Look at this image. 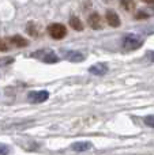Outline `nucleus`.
Wrapping results in <instances>:
<instances>
[{
	"instance_id": "nucleus-21",
	"label": "nucleus",
	"mask_w": 154,
	"mask_h": 155,
	"mask_svg": "<svg viewBox=\"0 0 154 155\" xmlns=\"http://www.w3.org/2000/svg\"><path fill=\"white\" fill-rule=\"evenodd\" d=\"M143 2H146V3H153V4H154V0H143Z\"/></svg>"
},
{
	"instance_id": "nucleus-6",
	"label": "nucleus",
	"mask_w": 154,
	"mask_h": 155,
	"mask_svg": "<svg viewBox=\"0 0 154 155\" xmlns=\"http://www.w3.org/2000/svg\"><path fill=\"white\" fill-rule=\"evenodd\" d=\"M89 72L93 74V75H97V76H102L108 72V65L105 63H97V64L92 65L89 68Z\"/></svg>"
},
{
	"instance_id": "nucleus-12",
	"label": "nucleus",
	"mask_w": 154,
	"mask_h": 155,
	"mask_svg": "<svg viewBox=\"0 0 154 155\" xmlns=\"http://www.w3.org/2000/svg\"><path fill=\"white\" fill-rule=\"evenodd\" d=\"M19 146H21L23 150H29V151H34V150H38V147H40V144L35 142H33V140H27V144L26 143H22V142H18Z\"/></svg>"
},
{
	"instance_id": "nucleus-7",
	"label": "nucleus",
	"mask_w": 154,
	"mask_h": 155,
	"mask_svg": "<svg viewBox=\"0 0 154 155\" xmlns=\"http://www.w3.org/2000/svg\"><path fill=\"white\" fill-rule=\"evenodd\" d=\"M105 18H106V22H108V25L109 26H112V27H117L120 25V19H119V15H117L115 11H112V10H108L106 11V15H105Z\"/></svg>"
},
{
	"instance_id": "nucleus-5",
	"label": "nucleus",
	"mask_w": 154,
	"mask_h": 155,
	"mask_svg": "<svg viewBox=\"0 0 154 155\" xmlns=\"http://www.w3.org/2000/svg\"><path fill=\"white\" fill-rule=\"evenodd\" d=\"M62 57L68 61H72V63H79V61H83L85 60V54L79 51H62Z\"/></svg>"
},
{
	"instance_id": "nucleus-19",
	"label": "nucleus",
	"mask_w": 154,
	"mask_h": 155,
	"mask_svg": "<svg viewBox=\"0 0 154 155\" xmlns=\"http://www.w3.org/2000/svg\"><path fill=\"white\" fill-rule=\"evenodd\" d=\"M135 18L136 19H146V18H149V15H147L146 12H143V11H139V12L136 14Z\"/></svg>"
},
{
	"instance_id": "nucleus-8",
	"label": "nucleus",
	"mask_w": 154,
	"mask_h": 155,
	"mask_svg": "<svg viewBox=\"0 0 154 155\" xmlns=\"http://www.w3.org/2000/svg\"><path fill=\"white\" fill-rule=\"evenodd\" d=\"M89 25L92 29L94 30H100L102 27V21H101V16L98 15L97 12H93L92 15L89 16Z\"/></svg>"
},
{
	"instance_id": "nucleus-13",
	"label": "nucleus",
	"mask_w": 154,
	"mask_h": 155,
	"mask_svg": "<svg viewBox=\"0 0 154 155\" xmlns=\"http://www.w3.org/2000/svg\"><path fill=\"white\" fill-rule=\"evenodd\" d=\"M120 4L126 11H132L135 8V0H120Z\"/></svg>"
},
{
	"instance_id": "nucleus-1",
	"label": "nucleus",
	"mask_w": 154,
	"mask_h": 155,
	"mask_svg": "<svg viewBox=\"0 0 154 155\" xmlns=\"http://www.w3.org/2000/svg\"><path fill=\"white\" fill-rule=\"evenodd\" d=\"M32 56L44 63H49V64H53V63L59 61V57L56 56V53L53 51H46V49H41V51L34 52V53H32Z\"/></svg>"
},
{
	"instance_id": "nucleus-15",
	"label": "nucleus",
	"mask_w": 154,
	"mask_h": 155,
	"mask_svg": "<svg viewBox=\"0 0 154 155\" xmlns=\"http://www.w3.org/2000/svg\"><path fill=\"white\" fill-rule=\"evenodd\" d=\"M145 124H146L147 127H152V128H154V116H146V117L143 118Z\"/></svg>"
},
{
	"instance_id": "nucleus-18",
	"label": "nucleus",
	"mask_w": 154,
	"mask_h": 155,
	"mask_svg": "<svg viewBox=\"0 0 154 155\" xmlns=\"http://www.w3.org/2000/svg\"><path fill=\"white\" fill-rule=\"evenodd\" d=\"M7 51H8V44L0 38V52H7Z\"/></svg>"
},
{
	"instance_id": "nucleus-2",
	"label": "nucleus",
	"mask_w": 154,
	"mask_h": 155,
	"mask_svg": "<svg viewBox=\"0 0 154 155\" xmlns=\"http://www.w3.org/2000/svg\"><path fill=\"white\" fill-rule=\"evenodd\" d=\"M142 45H143V40L135 34H130L123 40V48L126 51H135V49L141 48Z\"/></svg>"
},
{
	"instance_id": "nucleus-14",
	"label": "nucleus",
	"mask_w": 154,
	"mask_h": 155,
	"mask_svg": "<svg viewBox=\"0 0 154 155\" xmlns=\"http://www.w3.org/2000/svg\"><path fill=\"white\" fill-rule=\"evenodd\" d=\"M27 33L32 35H38V29H35V25L34 23H29L27 25Z\"/></svg>"
},
{
	"instance_id": "nucleus-20",
	"label": "nucleus",
	"mask_w": 154,
	"mask_h": 155,
	"mask_svg": "<svg viewBox=\"0 0 154 155\" xmlns=\"http://www.w3.org/2000/svg\"><path fill=\"white\" fill-rule=\"evenodd\" d=\"M146 57H147V59H149V61L154 63V51L147 52V53H146Z\"/></svg>"
},
{
	"instance_id": "nucleus-3",
	"label": "nucleus",
	"mask_w": 154,
	"mask_h": 155,
	"mask_svg": "<svg viewBox=\"0 0 154 155\" xmlns=\"http://www.w3.org/2000/svg\"><path fill=\"white\" fill-rule=\"evenodd\" d=\"M48 33L55 40H62V38L67 34V29H65V26L62 23H52L51 26L48 27Z\"/></svg>"
},
{
	"instance_id": "nucleus-11",
	"label": "nucleus",
	"mask_w": 154,
	"mask_h": 155,
	"mask_svg": "<svg viewBox=\"0 0 154 155\" xmlns=\"http://www.w3.org/2000/svg\"><path fill=\"white\" fill-rule=\"evenodd\" d=\"M70 26L72 27L74 30H76V31H82V30H83V23L81 22V19H79L78 16H71Z\"/></svg>"
},
{
	"instance_id": "nucleus-9",
	"label": "nucleus",
	"mask_w": 154,
	"mask_h": 155,
	"mask_svg": "<svg viewBox=\"0 0 154 155\" xmlns=\"http://www.w3.org/2000/svg\"><path fill=\"white\" fill-rule=\"evenodd\" d=\"M71 148H72L74 151H76V153H82V151L90 150V148H92V143H89V142H76L71 146Z\"/></svg>"
},
{
	"instance_id": "nucleus-16",
	"label": "nucleus",
	"mask_w": 154,
	"mask_h": 155,
	"mask_svg": "<svg viewBox=\"0 0 154 155\" xmlns=\"http://www.w3.org/2000/svg\"><path fill=\"white\" fill-rule=\"evenodd\" d=\"M12 61H14L12 57H5V59H0V67H3V65H8V64H11Z\"/></svg>"
},
{
	"instance_id": "nucleus-10",
	"label": "nucleus",
	"mask_w": 154,
	"mask_h": 155,
	"mask_svg": "<svg viewBox=\"0 0 154 155\" xmlns=\"http://www.w3.org/2000/svg\"><path fill=\"white\" fill-rule=\"evenodd\" d=\"M10 41H11V42H12L15 46H19V48H23V46H27V45H29V41L25 40V38L22 37V35H19V34H16V35H14V37H11Z\"/></svg>"
},
{
	"instance_id": "nucleus-17",
	"label": "nucleus",
	"mask_w": 154,
	"mask_h": 155,
	"mask_svg": "<svg viewBox=\"0 0 154 155\" xmlns=\"http://www.w3.org/2000/svg\"><path fill=\"white\" fill-rule=\"evenodd\" d=\"M10 153V148H8L7 144H2L0 143V155H7Z\"/></svg>"
},
{
	"instance_id": "nucleus-4",
	"label": "nucleus",
	"mask_w": 154,
	"mask_h": 155,
	"mask_svg": "<svg viewBox=\"0 0 154 155\" xmlns=\"http://www.w3.org/2000/svg\"><path fill=\"white\" fill-rule=\"evenodd\" d=\"M49 97L48 91H30L27 94V101L32 102V104H41V102H45Z\"/></svg>"
}]
</instances>
